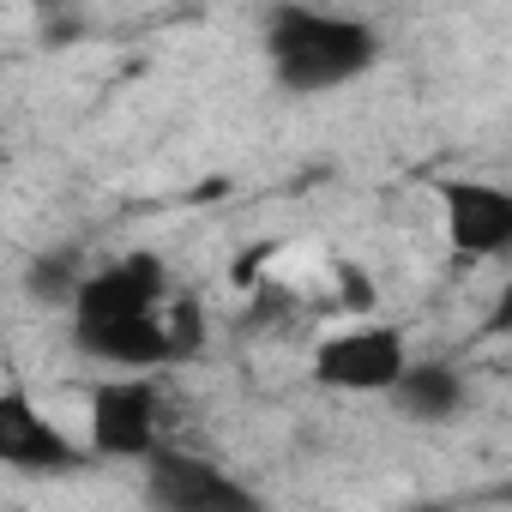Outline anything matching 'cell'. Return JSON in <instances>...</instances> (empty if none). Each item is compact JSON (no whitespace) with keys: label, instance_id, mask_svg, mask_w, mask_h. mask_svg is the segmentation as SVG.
Segmentation results:
<instances>
[{"label":"cell","instance_id":"cell-1","mask_svg":"<svg viewBox=\"0 0 512 512\" xmlns=\"http://www.w3.org/2000/svg\"><path fill=\"white\" fill-rule=\"evenodd\" d=\"M266 61H272V79L290 97L344 91L350 79H362L380 61V31L368 19H350V13H332V7L284 0L266 19Z\"/></svg>","mask_w":512,"mask_h":512},{"label":"cell","instance_id":"cell-2","mask_svg":"<svg viewBox=\"0 0 512 512\" xmlns=\"http://www.w3.org/2000/svg\"><path fill=\"white\" fill-rule=\"evenodd\" d=\"M163 446V392L151 374H115L91 392V452L97 458H145Z\"/></svg>","mask_w":512,"mask_h":512},{"label":"cell","instance_id":"cell-3","mask_svg":"<svg viewBox=\"0 0 512 512\" xmlns=\"http://www.w3.org/2000/svg\"><path fill=\"white\" fill-rule=\"evenodd\" d=\"M145 500L163 512H253L260 506V494L247 482H235L223 464L181 452V446L145 452Z\"/></svg>","mask_w":512,"mask_h":512},{"label":"cell","instance_id":"cell-4","mask_svg":"<svg viewBox=\"0 0 512 512\" xmlns=\"http://www.w3.org/2000/svg\"><path fill=\"white\" fill-rule=\"evenodd\" d=\"M404 362H410L404 332L368 320V326L332 332V338L314 350V380L332 386V392H380V398H386V386L404 374Z\"/></svg>","mask_w":512,"mask_h":512},{"label":"cell","instance_id":"cell-5","mask_svg":"<svg viewBox=\"0 0 512 512\" xmlns=\"http://www.w3.org/2000/svg\"><path fill=\"white\" fill-rule=\"evenodd\" d=\"M440 223L458 260H500L512 247V193L500 181L452 175L440 181Z\"/></svg>","mask_w":512,"mask_h":512},{"label":"cell","instance_id":"cell-6","mask_svg":"<svg viewBox=\"0 0 512 512\" xmlns=\"http://www.w3.org/2000/svg\"><path fill=\"white\" fill-rule=\"evenodd\" d=\"M79 464H85V452L55 428V416L25 386H0V470L61 476V470H79Z\"/></svg>","mask_w":512,"mask_h":512},{"label":"cell","instance_id":"cell-7","mask_svg":"<svg viewBox=\"0 0 512 512\" xmlns=\"http://www.w3.org/2000/svg\"><path fill=\"white\" fill-rule=\"evenodd\" d=\"M73 344L91 362H109L121 374H151L169 368V338H163V302L139 314H73Z\"/></svg>","mask_w":512,"mask_h":512},{"label":"cell","instance_id":"cell-8","mask_svg":"<svg viewBox=\"0 0 512 512\" xmlns=\"http://www.w3.org/2000/svg\"><path fill=\"white\" fill-rule=\"evenodd\" d=\"M169 296V272L157 253H121L109 266H85L67 314H139Z\"/></svg>","mask_w":512,"mask_h":512},{"label":"cell","instance_id":"cell-9","mask_svg":"<svg viewBox=\"0 0 512 512\" xmlns=\"http://www.w3.org/2000/svg\"><path fill=\"white\" fill-rule=\"evenodd\" d=\"M392 410L404 422H422V428H440V422H458L464 404H470V386L452 362H404V374L386 386Z\"/></svg>","mask_w":512,"mask_h":512},{"label":"cell","instance_id":"cell-10","mask_svg":"<svg viewBox=\"0 0 512 512\" xmlns=\"http://www.w3.org/2000/svg\"><path fill=\"white\" fill-rule=\"evenodd\" d=\"M79 278H85V253L79 247H49V253H37V260L25 266V290L43 308H67L73 290H79Z\"/></svg>","mask_w":512,"mask_h":512},{"label":"cell","instance_id":"cell-11","mask_svg":"<svg viewBox=\"0 0 512 512\" xmlns=\"http://www.w3.org/2000/svg\"><path fill=\"white\" fill-rule=\"evenodd\" d=\"M163 338H169V368L193 362L205 350V308H199V296H187V290L163 296Z\"/></svg>","mask_w":512,"mask_h":512},{"label":"cell","instance_id":"cell-12","mask_svg":"<svg viewBox=\"0 0 512 512\" xmlns=\"http://www.w3.org/2000/svg\"><path fill=\"white\" fill-rule=\"evenodd\" d=\"M338 284H344V308L368 320V314H374V284H368L356 266H338Z\"/></svg>","mask_w":512,"mask_h":512}]
</instances>
